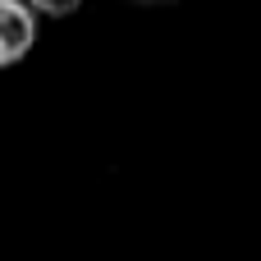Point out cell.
Wrapping results in <instances>:
<instances>
[{
	"instance_id": "cell-1",
	"label": "cell",
	"mask_w": 261,
	"mask_h": 261,
	"mask_svg": "<svg viewBox=\"0 0 261 261\" xmlns=\"http://www.w3.org/2000/svg\"><path fill=\"white\" fill-rule=\"evenodd\" d=\"M37 46V9L28 0H0V69L18 64Z\"/></svg>"
},
{
	"instance_id": "cell-2",
	"label": "cell",
	"mask_w": 261,
	"mask_h": 261,
	"mask_svg": "<svg viewBox=\"0 0 261 261\" xmlns=\"http://www.w3.org/2000/svg\"><path fill=\"white\" fill-rule=\"evenodd\" d=\"M37 14H46V18H64V14H73L83 0H28Z\"/></svg>"
},
{
	"instance_id": "cell-3",
	"label": "cell",
	"mask_w": 261,
	"mask_h": 261,
	"mask_svg": "<svg viewBox=\"0 0 261 261\" xmlns=\"http://www.w3.org/2000/svg\"><path fill=\"white\" fill-rule=\"evenodd\" d=\"M147 5H156V0H147Z\"/></svg>"
}]
</instances>
